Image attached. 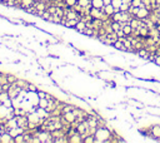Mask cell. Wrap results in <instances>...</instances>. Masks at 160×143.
<instances>
[{
	"label": "cell",
	"mask_w": 160,
	"mask_h": 143,
	"mask_svg": "<svg viewBox=\"0 0 160 143\" xmlns=\"http://www.w3.org/2000/svg\"><path fill=\"white\" fill-rule=\"evenodd\" d=\"M48 104H49V101H48L46 98H40V101H39V106H38V107L46 109V108H48Z\"/></svg>",
	"instance_id": "obj_19"
},
{
	"label": "cell",
	"mask_w": 160,
	"mask_h": 143,
	"mask_svg": "<svg viewBox=\"0 0 160 143\" xmlns=\"http://www.w3.org/2000/svg\"><path fill=\"white\" fill-rule=\"evenodd\" d=\"M111 47H113L114 49H116V50H120V52H125V53H126V48H125L124 43H123L121 40H119V39H118V40H116Z\"/></svg>",
	"instance_id": "obj_7"
},
{
	"label": "cell",
	"mask_w": 160,
	"mask_h": 143,
	"mask_svg": "<svg viewBox=\"0 0 160 143\" xmlns=\"http://www.w3.org/2000/svg\"><path fill=\"white\" fill-rule=\"evenodd\" d=\"M78 22H79V19H68L66 23H65V27L66 28H75Z\"/></svg>",
	"instance_id": "obj_14"
},
{
	"label": "cell",
	"mask_w": 160,
	"mask_h": 143,
	"mask_svg": "<svg viewBox=\"0 0 160 143\" xmlns=\"http://www.w3.org/2000/svg\"><path fill=\"white\" fill-rule=\"evenodd\" d=\"M61 116L65 118V121H66L68 123H73V122L76 121V116L74 114L73 111H71V112H66V113H64V114H61Z\"/></svg>",
	"instance_id": "obj_6"
},
{
	"label": "cell",
	"mask_w": 160,
	"mask_h": 143,
	"mask_svg": "<svg viewBox=\"0 0 160 143\" xmlns=\"http://www.w3.org/2000/svg\"><path fill=\"white\" fill-rule=\"evenodd\" d=\"M83 34H84L85 37H93V35H94V29H93V28H87Z\"/></svg>",
	"instance_id": "obj_24"
},
{
	"label": "cell",
	"mask_w": 160,
	"mask_h": 143,
	"mask_svg": "<svg viewBox=\"0 0 160 143\" xmlns=\"http://www.w3.org/2000/svg\"><path fill=\"white\" fill-rule=\"evenodd\" d=\"M149 14H150V10L146 9L145 7H144V8H139V12H138V14H136V18L140 19V20H144V19H146V18L149 17Z\"/></svg>",
	"instance_id": "obj_4"
},
{
	"label": "cell",
	"mask_w": 160,
	"mask_h": 143,
	"mask_svg": "<svg viewBox=\"0 0 160 143\" xmlns=\"http://www.w3.org/2000/svg\"><path fill=\"white\" fill-rule=\"evenodd\" d=\"M50 15H51V14H50L48 10H44V13H43V15H41V19L48 22V20H49V18H50Z\"/></svg>",
	"instance_id": "obj_26"
},
{
	"label": "cell",
	"mask_w": 160,
	"mask_h": 143,
	"mask_svg": "<svg viewBox=\"0 0 160 143\" xmlns=\"http://www.w3.org/2000/svg\"><path fill=\"white\" fill-rule=\"evenodd\" d=\"M129 8H130V5H128V4L123 3V4H121V7H120V12H129Z\"/></svg>",
	"instance_id": "obj_27"
},
{
	"label": "cell",
	"mask_w": 160,
	"mask_h": 143,
	"mask_svg": "<svg viewBox=\"0 0 160 143\" xmlns=\"http://www.w3.org/2000/svg\"><path fill=\"white\" fill-rule=\"evenodd\" d=\"M83 142H84V143H96V141H95V136H94V134H89V136L84 137Z\"/></svg>",
	"instance_id": "obj_15"
},
{
	"label": "cell",
	"mask_w": 160,
	"mask_h": 143,
	"mask_svg": "<svg viewBox=\"0 0 160 143\" xmlns=\"http://www.w3.org/2000/svg\"><path fill=\"white\" fill-rule=\"evenodd\" d=\"M94 136H95L96 143L114 142V141H115V139L113 138V137H114V136H113V132H111L110 128L106 127V126H104V127H98L96 131H95V133H94Z\"/></svg>",
	"instance_id": "obj_1"
},
{
	"label": "cell",
	"mask_w": 160,
	"mask_h": 143,
	"mask_svg": "<svg viewBox=\"0 0 160 143\" xmlns=\"http://www.w3.org/2000/svg\"><path fill=\"white\" fill-rule=\"evenodd\" d=\"M7 78H8V82L12 84V83H15L16 81H18V76H15V74H12V73H8L7 74Z\"/></svg>",
	"instance_id": "obj_17"
},
{
	"label": "cell",
	"mask_w": 160,
	"mask_h": 143,
	"mask_svg": "<svg viewBox=\"0 0 160 143\" xmlns=\"http://www.w3.org/2000/svg\"><path fill=\"white\" fill-rule=\"evenodd\" d=\"M75 32H78V33H80V34H83L84 33V30L87 29V23L84 22V20H82L80 19L79 22H78V24L75 25Z\"/></svg>",
	"instance_id": "obj_5"
},
{
	"label": "cell",
	"mask_w": 160,
	"mask_h": 143,
	"mask_svg": "<svg viewBox=\"0 0 160 143\" xmlns=\"http://www.w3.org/2000/svg\"><path fill=\"white\" fill-rule=\"evenodd\" d=\"M10 97H9V93L8 92H0V102H2V103H4L7 99H9Z\"/></svg>",
	"instance_id": "obj_22"
},
{
	"label": "cell",
	"mask_w": 160,
	"mask_h": 143,
	"mask_svg": "<svg viewBox=\"0 0 160 143\" xmlns=\"http://www.w3.org/2000/svg\"><path fill=\"white\" fill-rule=\"evenodd\" d=\"M92 5H93L94 8L103 9V8H104V2H103V0H92Z\"/></svg>",
	"instance_id": "obj_13"
},
{
	"label": "cell",
	"mask_w": 160,
	"mask_h": 143,
	"mask_svg": "<svg viewBox=\"0 0 160 143\" xmlns=\"http://www.w3.org/2000/svg\"><path fill=\"white\" fill-rule=\"evenodd\" d=\"M14 142L15 143H25V136H24V133L18 134L16 137H14Z\"/></svg>",
	"instance_id": "obj_20"
},
{
	"label": "cell",
	"mask_w": 160,
	"mask_h": 143,
	"mask_svg": "<svg viewBox=\"0 0 160 143\" xmlns=\"http://www.w3.org/2000/svg\"><path fill=\"white\" fill-rule=\"evenodd\" d=\"M116 34H118V37H119V38H123V37H126V35H125V33H124V30H123V28H121L120 30H118V32H116Z\"/></svg>",
	"instance_id": "obj_29"
},
{
	"label": "cell",
	"mask_w": 160,
	"mask_h": 143,
	"mask_svg": "<svg viewBox=\"0 0 160 143\" xmlns=\"http://www.w3.org/2000/svg\"><path fill=\"white\" fill-rule=\"evenodd\" d=\"M104 12H105V14L106 15H109V17H111L114 13H115V8L111 5V4H109V5H104Z\"/></svg>",
	"instance_id": "obj_11"
},
{
	"label": "cell",
	"mask_w": 160,
	"mask_h": 143,
	"mask_svg": "<svg viewBox=\"0 0 160 143\" xmlns=\"http://www.w3.org/2000/svg\"><path fill=\"white\" fill-rule=\"evenodd\" d=\"M8 132H9L13 137H16L18 134L24 133V132H25V129H24V128H21V127H15V128H10V129H8Z\"/></svg>",
	"instance_id": "obj_8"
},
{
	"label": "cell",
	"mask_w": 160,
	"mask_h": 143,
	"mask_svg": "<svg viewBox=\"0 0 160 143\" xmlns=\"http://www.w3.org/2000/svg\"><path fill=\"white\" fill-rule=\"evenodd\" d=\"M149 137H153L156 141H160V124H154L150 127V131L148 132Z\"/></svg>",
	"instance_id": "obj_2"
},
{
	"label": "cell",
	"mask_w": 160,
	"mask_h": 143,
	"mask_svg": "<svg viewBox=\"0 0 160 143\" xmlns=\"http://www.w3.org/2000/svg\"><path fill=\"white\" fill-rule=\"evenodd\" d=\"M3 104H4L5 107H8V108H9V107H13V99H12V98H9V99H7Z\"/></svg>",
	"instance_id": "obj_28"
},
{
	"label": "cell",
	"mask_w": 160,
	"mask_h": 143,
	"mask_svg": "<svg viewBox=\"0 0 160 143\" xmlns=\"http://www.w3.org/2000/svg\"><path fill=\"white\" fill-rule=\"evenodd\" d=\"M0 143H15L14 142V137L7 131L0 136Z\"/></svg>",
	"instance_id": "obj_3"
},
{
	"label": "cell",
	"mask_w": 160,
	"mask_h": 143,
	"mask_svg": "<svg viewBox=\"0 0 160 143\" xmlns=\"http://www.w3.org/2000/svg\"><path fill=\"white\" fill-rule=\"evenodd\" d=\"M15 83H16V86H18V87H20V88H23V89H26V91H28V84H29V82H28V81H25L24 78L19 77V78H18V81H16Z\"/></svg>",
	"instance_id": "obj_10"
},
{
	"label": "cell",
	"mask_w": 160,
	"mask_h": 143,
	"mask_svg": "<svg viewBox=\"0 0 160 143\" xmlns=\"http://www.w3.org/2000/svg\"><path fill=\"white\" fill-rule=\"evenodd\" d=\"M111 28H113V30L114 32H118V30H120L121 29V24H120V22H113L111 20Z\"/></svg>",
	"instance_id": "obj_21"
},
{
	"label": "cell",
	"mask_w": 160,
	"mask_h": 143,
	"mask_svg": "<svg viewBox=\"0 0 160 143\" xmlns=\"http://www.w3.org/2000/svg\"><path fill=\"white\" fill-rule=\"evenodd\" d=\"M110 19H111L113 22H121V12L114 13V14L110 17Z\"/></svg>",
	"instance_id": "obj_16"
},
{
	"label": "cell",
	"mask_w": 160,
	"mask_h": 143,
	"mask_svg": "<svg viewBox=\"0 0 160 143\" xmlns=\"http://www.w3.org/2000/svg\"><path fill=\"white\" fill-rule=\"evenodd\" d=\"M123 4V0H111V5L115 8V13L120 12V7Z\"/></svg>",
	"instance_id": "obj_12"
},
{
	"label": "cell",
	"mask_w": 160,
	"mask_h": 143,
	"mask_svg": "<svg viewBox=\"0 0 160 143\" xmlns=\"http://www.w3.org/2000/svg\"><path fill=\"white\" fill-rule=\"evenodd\" d=\"M131 5L138 7V8H144V4H143L141 0H131Z\"/></svg>",
	"instance_id": "obj_23"
},
{
	"label": "cell",
	"mask_w": 160,
	"mask_h": 143,
	"mask_svg": "<svg viewBox=\"0 0 160 143\" xmlns=\"http://www.w3.org/2000/svg\"><path fill=\"white\" fill-rule=\"evenodd\" d=\"M28 91H29V92H38V91H39V87H38L36 83L29 82V84H28Z\"/></svg>",
	"instance_id": "obj_18"
},
{
	"label": "cell",
	"mask_w": 160,
	"mask_h": 143,
	"mask_svg": "<svg viewBox=\"0 0 160 143\" xmlns=\"http://www.w3.org/2000/svg\"><path fill=\"white\" fill-rule=\"evenodd\" d=\"M65 2V4H66V7H69V8H73L76 3H78V0H64Z\"/></svg>",
	"instance_id": "obj_25"
},
{
	"label": "cell",
	"mask_w": 160,
	"mask_h": 143,
	"mask_svg": "<svg viewBox=\"0 0 160 143\" xmlns=\"http://www.w3.org/2000/svg\"><path fill=\"white\" fill-rule=\"evenodd\" d=\"M5 126H7V128H8V129H10V128H15V127H19V126H18L16 117H13V118L8 119V121H7V123H5Z\"/></svg>",
	"instance_id": "obj_9"
}]
</instances>
